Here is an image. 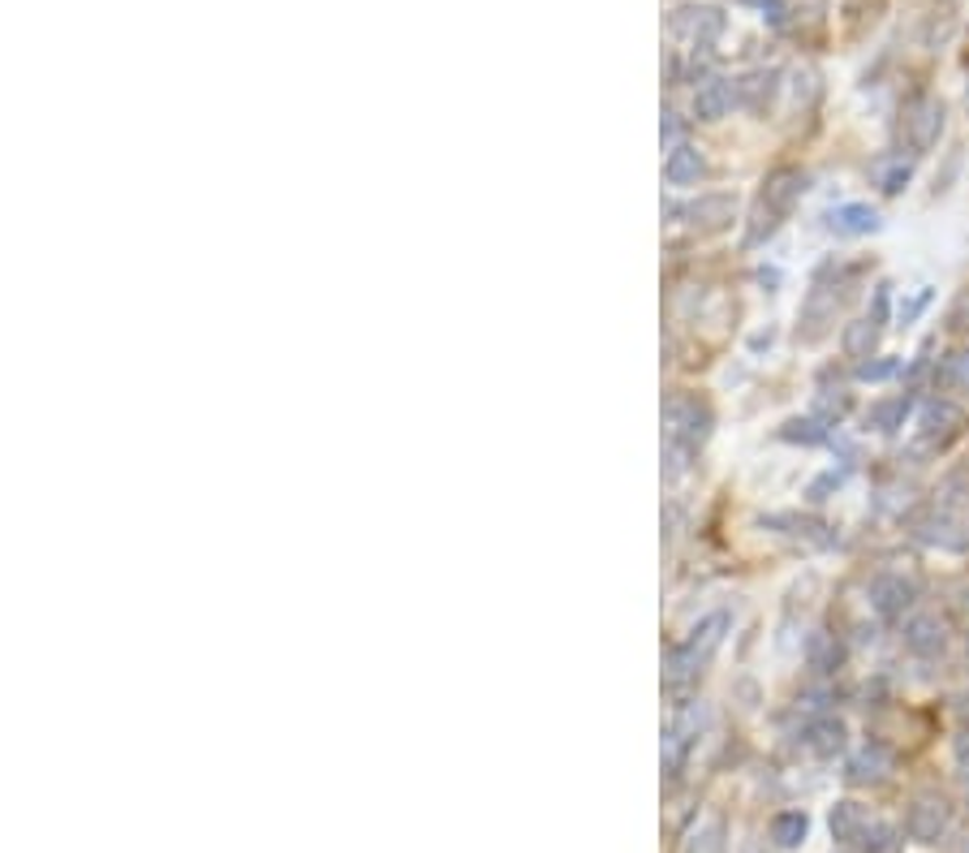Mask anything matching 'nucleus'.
I'll return each mask as SVG.
<instances>
[{"instance_id":"obj_1","label":"nucleus","mask_w":969,"mask_h":853,"mask_svg":"<svg viewBox=\"0 0 969 853\" xmlns=\"http://www.w3.org/2000/svg\"><path fill=\"white\" fill-rule=\"evenodd\" d=\"M724 630H728V612H715L707 616L703 625H694V634L676 647V652L668 655V672H663V686L672 690V695H685L690 690V681H698V672H703V664L715 655V647L724 643Z\"/></svg>"},{"instance_id":"obj_2","label":"nucleus","mask_w":969,"mask_h":853,"mask_svg":"<svg viewBox=\"0 0 969 853\" xmlns=\"http://www.w3.org/2000/svg\"><path fill=\"white\" fill-rule=\"evenodd\" d=\"M663 427H668V440H672V445L698 449V445L712 436V409L698 405V397H672V402L663 405Z\"/></svg>"},{"instance_id":"obj_3","label":"nucleus","mask_w":969,"mask_h":853,"mask_svg":"<svg viewBox=\"0 0 969 853\" xmlns=\"http://www.w3.org/2000/svg\"><path fill=\"white\" fill-rule=\"evenodd\" d=\"M901 134L914 151H931L944 134V100L935 96H918L905 108V121H901Z\"/></svg>"},{"instance_id":"obj_4","label":"nucleus","mask_w":969,"mask_h":853,"mask_svg":"<svg viewBox=\"0 0 969 853\" xmlns=\"http://www.w3.org/2000/svg\"><path fill=\"white\" fill-rule=\"evenodd\" d=\"M914 600H918V587H914V578H905V573H879V578L870 582V608H874L883 621L905 616V608Z\"/></svg>"},{"instance_id":"obj_5","label":"nucleus","mask_w":969,"mask_h":853,"mask_svg":"<svg viewBox=\"0 0 969 853\" xmlns=\"http://www.w3.org/2000/svg\"><path fill=\"white\" fill-rule=\"evenodd\" d=\"M806 186H811V177H806L802 168H775V173L763 182V195H759V203H763L771 216H789V211L802 203Z\"/></svg>"},{"instance_id":"obj_6","label":"nucleus","mask_w":969,"mask_h":853,"mask_svg":"<svg viewBox=\"0 0 969 853\" xmlns=\"http://www.w3.org/2000/svg\"><path fill=\"white\" fill-rule=\"evenodd\" d=\"M961 427H966V414H961V405L953 402H931L918 418V436L926 449H944Z\"/></svg>"},{"instance_id":"obj_7","label":"nucleus","mask_w":969,"mask_h":853,"mask_svg":"<svg viewBox=\"0 0 969 853\" xmlns=\"http://www.w3.org/2000/svg\"><path fill=\"white\" fill-rule=\"evenodd\" d=\"M905 647L918 655V659H931V655H939L948 647V625L935 616V612H914L910 621H905Z\"/></svg>"},{"instance_id":"obj_8","label":"nucleus","mask_w":969,"mask_h":853,"mask_svg":"<svg viewBox=\"0 0 969 853\" xmlns=\"http://www.w3.org/2000/svg\"><path fill=\"white\" fill-rule=\"evenodd\" d=\"M827 229L836 238H867V233L883 229V216L870 203H840L836 211H827Z\"/></svg>"},{"instance_id":"obj_9","label":"nucleus","mask_w":969,"mask_h":853,"mask_svg":"<svg viewBox=\"0 0 969 853\" xmlns=\"http://www.w3.org/2000/svg\"><path fill=\"white\" fill-rule=\"evenodd\" d=\"M685 216H690V225H694V229L719 233V229H728V225H733V216H737V199H733V195H703L698 203H690V207H685Z\"/></svg>"},{"instance_id":"obj_10","label":"nucleus","mask_w":969,"mask_h":853,"mask_svg":"<svg viewBox=\"0 0 969 853\" xmlns=\"http://www.w3.org/2000/svg\"><path fill=\"white\" fill-rule=\"evenodd\" d=\"M703 173H707V160H703V151H694V147L668 151V164H663V177H668V186H694V182H698Z\"/></svg>"},{"instance_id":"obj_11","label":"nucleus","mask_w":969,"mask_h":853,"mask_svg":"<svg viewBox=\"0 0 969 853\" xmlns=\"http://www.w3.org/2000/svg\"><path fill=\"white\" fill-rule=\"evenodd\" d=\"M879 332H883V324H874V319H854L845 332H840V350L845 358H854V362H867L874 346H879Z\"/></svg>"},{"instance_id":"obj_12","label":"nucleus","mask_w":969,"mask_h":853,"mask_svg":"<svg viewBox=\"0 0 969 853\" xmlns=\"http://www.w3.org/2000/svg\"><path fill=\"white\" fill-rule=\"evenodd\" d=\"M910 409H914L910 397H883V402H874L867 409V431H883V436L901 431L905 418H910Z\"/></svg>"},{"instance_id":"obj_13","label":"nucleus","mask_w":969,"mask_h":853,"mask_svg":"<svg viewBox=\"0 0 969 853\" xmlns=\"http://www.w3.org/2000/svg\"><path fill=\"white\" fill-rule=\"evenodd\" d=\"M806 664H811L815 672H836V668L845 664V647H840V638H836V634H827V630H815V634L806 638Z\"/></svg>"},{"instance_id":"obj_14","label":"nucleus","mask_w":969,"mask_h":853,"mask_svg":"<svg viewBox=\"0 0 969 853\" xmlns=\"http://www.w3.org/2000/svg\"><path fill=\"white\" fill-rule=\"evenodd\" d=\"M910 177H914V160L910 155H888V160L874 164V186L883 195H901L910 186Z\"/></svg>"},{"instance_id":"obj_15","label":"nucleus","mask_w":969,"mask_h":853,"mask_svg":"<svg viewBox=\"0 0 969 853\" xmlns=\"http://www.w3.org/2000/svg\"><path fill=\"white\" fill-rule=\"evenodd\" d=\"M935 384L944 393H969V350L948 353L939 367H935Z\"/></svg>"},{"instance_id":"obj_16","label":"nucleus","mask_w":969,"mask_h":853,"mask_svg":"<svg viewBox=\"0 0 969 853\" xmlns=\"http://www.w3.org/2000/svg\"><path fill=\"white\" fill-rule=\"evenodd\" d=\"M733 87L728 83H707V87H698V96H694V112L703 117V121H719L728 108H733Z\"/></svg>"},{"instance_id":"obj_17","label":"nucleus","mask_w":969,"mask_h":853,"mask_svg":"<svg viewBox=\"0 0 969 853\" xmlns=\"http://www.w3.org/2000/svg\"><path fill=\"white\" fill-rule=\"evenodd\" d=\"M775 96V69H759V74H746L741 83H737V100L746 103V108H767V100Z\"/></svg>"},{"instance_id":"obj_18","label":"nucleus","mask_w":969,"mask_h":853,"mask_svg":"<svg viewBox=\"0 0 969 853\" xmlns=\"http://www.w3.org/2000/svg\"><path fill=\"white\" fill-rule=\"evenodd\" d=\"M780 440H789V445H823L827 440V423L815 418V414H806V418H789L784 427H780Z\"/></svg>"},{"instance_id":"obj_19","label":"nucleus","mask_w":969,"mask_h":853,"mask_svg":"<svg viewBox=\"0 0 969 853\" xmlns=\"http://www.w3.org/2000/svg\"><path fill=\"white\" fill-rule=\"evenodd\" d=\"M935 302V285H918L910 298H901L896 306V328H910V324H918L922 315H926V306Z\"/></svg>"},{"instance_id":"obj_20","label":"nucleus","mask_w":969,"mask_h":853,"mask_svg":"<svg viewBox=\"0 0 969 853\" xmlns=\"http://www.w3.org/2000/svg\"><path fill=\"white\" fill-rule=\"evenodd\" d=\"M811 746H815V754H836L845 746V724L840 720H818L811 729Z\"/></svg>"},{"instance_id":"obj_21","label":"nucleus","mask_w":969,"mask_h":853,"mask_svg":"<svg viewBox=\"0 0 969 853\" xmlns=\"http://www.w3.org/2000/svg\"><path fill=\"white\" fill-rule=\"evenodd\" d=\"M892 375H901V358H892V353L858 362V380H867V384H883V380H892Z\"/></svg>"},{"instance_id":"obj_22","label":"nucleus","mask_w":969,"mask_h":853,"mask_svg":"<svg viewBox=\"0 0 969 853\" xmlns=\"http://www.w3.org/2000/svg\"><path fill=\"white\" fill-rule=\"evenodd\" d=\"M879 767H888V754H883V746H867V751L858 754L854 763H849V776L854 780H867V776H883Z\"/></svg>"},{"instance_id":"obj_23","label":"nucleus","mask_w":969,"mask_h":853,"mask_svg":"<svg viewBox=\"0 0 969 853\" xmlns=\"http://www.w3.org/2000/svg\"><path fill=\"white\" fill-rule=\"evenodd\" d=\"M806 836V814H780L775 819V841L780 845H797Z\"/></svg>"},{"instance_id":"obj_24","label":"nucleus","mask_w":969,"mask_h":853,"mask_svg":"<svg viewBox=\"0 0 969 853\" xmlns=\"http://www.w3.org/2000/svg\"><path fill=\"white\" fill-rule=\"evenodd\" d=\"M840 479H845V474H840V470H827V474H818L815 483H811V488H806V496H811V501H827V496H832V492H836V488H840Z\"/></svg>"},{"instance_id":"obj_25","label":"nucleus","mask_w":969,"mask_h":853,"mask_svg":"<svg viewBox=\"0 0 969 853\" xmlns=\"http://www.w3.org/2000/svg\"><path fill=\"white\" fill-rule=\"evenodd\" d=\"M888 310H892V285H888V281H879V285H874V306H870V319H874V324H888Z\"/></svg>"},{"instance_id":"obj_26","label":"nucleus","mask_w":969,"mask_h":853,"mask_svg":"<svg viewBox=\"0 0 969 853\" xmlns=\"http://www.w3.org/2000/svg\"><path fill=\"white\" fill-rule=\"evenodd\" d=\"M948 324L953 328H969V289L957 298V306H953V315H948Z\"/></svg>"}]
</instances>
